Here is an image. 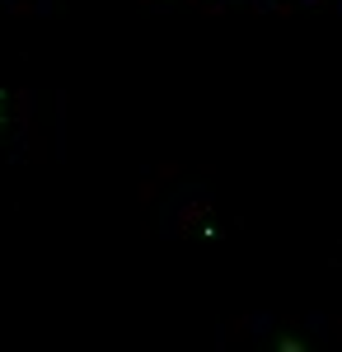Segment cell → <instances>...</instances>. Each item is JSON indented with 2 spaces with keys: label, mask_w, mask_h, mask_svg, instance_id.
Here are the masks:
<instances>
[]
</instances>
